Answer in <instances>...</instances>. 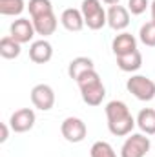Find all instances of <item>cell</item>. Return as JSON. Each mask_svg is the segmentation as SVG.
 Returning <instances> with one entry per match:
<instances>
[{"label":"cell","mask_w":155,"mask_h":157,"mask_svg":"<svg viewBox=\"0 0 155 157\" xmlns=\"http://www.w3.org/2000/svg\"><path fill=\"white\" fill-rule=\"evenodd\" d=\"M108 119V130L115 137H126L133 132L137 121L133 119L130 108L122 101H110L104 108Z\"/></svg>","instance_id":"cell-1"},{"label":"cell","mask_w":155,"mask_h":157,"mask_svg":"<svg viewBox=\"0 0 155 157\" xmlns=\"http://www.w3.org/2000/svg\"><path fill=\"white\" fill-rule=\"evenodd\" d=\"M80 97L88 106H100L104 97H106V86L102 84V78L97 73V70L86 71L77 80Z\"/></svg>","instance_id":"cell-2"},{"label":"cell","mask_w":155,"mask_h":157,"mask_svg":"<svg viewBox=\"0 0 155 157\" xmlns=\"http://www.w3.org/2000/svg\"><path fill=\"white\" fill-rule=\"evenodd\" d=\"M80 11H82L86 26L93 31L102 29L108 24V11H104L102 0H82Z\"/></svg>","instance_id":"cell-3"},{"label":"cell","mask_w":155,"mask_h":157,"mask_svg":"<svg viewBox=\"0 0 155 157\" xmlns=\"http://www.w3.org/2000/svg\"><path fill=\"white\" fill-rule=\"evenodd\" d=\"M126 90L142 102L155 99V82L146 75H131L126 80Z\"/></svg>","instance_id":"cell-4"},{"label":"cell","mask_w":155,"mask_h":157,"mask_svg":"<svg viewBox=\"0 0 155 157\" xmlns=\"http://www.w3.org/2000/svg\"><path fill=\"white\" fill-rule=\"evenodd\" d=\"M150 148L152 141L150 137H146V133H130L122 143L120 157H146Z\"/></svg>","instance_id":"cell-5"},{"label":"cell","mask_w":155,"mask_h":157,"mask_svg":"<svg viewBox=\"0 0 155 157\" xmlns=\"http://www.w3.org/2000/svg\"><path fill=\"white\" fill-rule=\"evenodd\" d=\"M60 133L68 143H82L88 135V126L82 119L78 117H66L60 124Z\"/></svg>","instance_id":"cell-6"},{"label":"cell","mask_w":155,"mask_h":157,"mask_svg":"<svg viewBox=\"0 0 155 157\" xmlns=\"http://www.w3.org/2000/svg\"><path fill=\"white\" fill-rule=\"evenodd\" d=\"M31 102L40 112H49L55 106V91L49 84H37L31 90Z\"/></svg>","instance_id":"cell-7"},{"label":"cell","mask_w":155,"mask_h":157,"mask_svg":"<svg viewBox=\"0 0 155 157\" xmlns=\"http://www.w3.org/2000/svg\"><path fill=\"white\" fill-rule=\"evenodd\" d=\"M35 121H37V115L31 108H20L11 113L9 126L15 133H26L35 126Z\"/></svg>","instance_id":"cell-8"},{"label":"cell","mask_w":155,"mask_h":157,"mask_svg":"<svg viewBox=\"0 0 155 157\" xmlns=\"http://www.w3.org/2000/svg\"><path fill=\"white\" fill-rule=\"evenodd\" d=\"M9 35L20 44H28V42L33 40L37 31H35V26L29 18H17L9 26Z\"/></svg>","instance_id":"cell-9"},{"label":"cell","mask_w":155,"mask_h":157,"mask_svg":"<svg viewBox=\"0 0 155 157\" xmlns=\"http://www.w3.org/2000/svg\"><path fill=\"white\" fill-rule=\"evenodd\" d=\"M108 26L115 31H124L130 26V11L124 6H110L108 9Z\"/></svg>","instance_id":"cell-10"},{"label":"cell","mask_w":155,"mask_h":157,"mask_svg":"<svg viewBox=\"0 0 155 157\" xmlns=\"http://www.w3.org/2000/svg\"><path fill=\"white\" fill-rule=\"evenodd\" d=\"M51 57H53V46H51L49 40L40 39V40L31 42V46H29V59L35 64H46V62L51 60Z\"/></svg>","instance_id":"cell-11"},{"label":"cell","mask_w":155,"mask_h":157,"mask_svg":"<svg viewBox=\"0 0 155 157\" xmlns=\"http://www.w3.org/2000/svg\"><path fill=\"white\" fill-rule=\"evenodd\" d=\"M31 22H33V26H35L37 35L44 37V39L49 37V35H53L55 29H57V26H59V20H57L55 11L46 13V15H40V17H35V18H31Z\"/></svg>","instance_id":"cell-12"},{"label":"cell","mask_w":155,"mask_h":157,"mask_svg":"<svg viewBox=\"0 0 155 157\" xmlns=\"http://www.w3.org/2000/svg\"><path fill=\"white\" fill-rule=\"evenodd\" d=\"M112 49H113L115 57L128 55V53H131V51L137 49V39L131 33H128V31H120L113 39V42H112Z\"/></svg>","instance_id":"cell-13"},{"label":"cell","mask_w":155,"mask_h":157,"mask_svg":"<svg viewBox=\"0 0 155 157\" xmlns=\"http://www.w3.org/2000/svg\"><path fill=\"white\" fill-rule=\"evenodd\" d=\"M60 24L64 26V29L68 31H80L86 22H84V17H82V11L75 9V7H68L62 11L60 15Z\"/></svg>","instance_id":"cell-14"},{"label":"cell","mask_w":155,"mask_h":157,"mask_svg":"<svg viewBox=\"0 0 155 157\" xmlns=\"http://www.w3.org/2000/svg\"><path fill=\"white\" fill-rule=\"evenodd\" d=\"M117 66H119V70H122V71H126V73H135V71H139L141 66H142V55H141V51L135 49V51H131V53H128V55L117 57Z\"/></svg>","instance_id":"cell-15"},{"label":"cell","mask_w":155,"mask_h":157,"mask_svg":"<svg viewBox=\"0 0 155 157\" xmlns=\"http://www.w3.org/2000/svg\"><path fill=\"white\" fill-rule=\"evenodd\" d=\"M89 70H95V64L89 57H75L68 66V75H70V78H73L77 82L78 78Z\"/></svg>","instance_id":"cell-16"},{"label":"cell","mask_w":155,"mask_h":157,"mask_svg":"<svg viewBox=\"0 0 155 157\" xmlns=\"http://www.w3.org/2000/svg\"><path fill=\"white\" fill-rule=\"evenodd\" d=\"M137 126L141 128L142 133L153 135L155 133V110L153 108H142L137 115Z\"/></svg>","instance_id":"cell-17"},{"label":"cell","mask_w":155,"mask_h":157,"mask_svg":"<svg viewBox=\"0 0 155 157\" xmlns=\"http://www.w3.org/2000/svg\"><path fill=\"white\" fill-rule=\"evenodd\" d=\"M20 53H22V44L20 42H17L11 35L2 37V40H0V55L4 59L11 60V59H17Z\"/></svg>","instance_id":"cell-18"},{"label":"cell","mask_w":155,"mask_h":157,"mask_svg":"<svg viewBox=\"0 0 155 157\" xmlns=\"http://www.w3.org/2000/svg\"><path fill=\"white\" fill-rule=\"evenodd\" d=\"M26 9L24 0H0V13L4 17H18Z\"/></svg>","instance_id":"cell-19"},{"label":"cell","mask_w":155,"mask_h":157,"mask_svg":"<svg viewBox=\"0 0 155 157\" xmlns=\"http://www.w3.org/2000/svg\"><path fill=\"white\" fill-rule=\"evenodd\" d=\"M89 157H117V152L113 146L106 141H97L89 148Z\"/></svg>","instance_id":"cell-20"},{"label":"cell","mask_w":155,"mask_h":157,"mask_svg":"<svg viewBox=\"0 0 155 157\" xmlns=\"http://www.w3.org/2000/svg\"><path fill=\"white\" fill-rule=\"evenodd\" d=\"M28 9H29L31 18H35V17H40V15L51 13L53 11V4H51V0H29Z\"/></svg>","instance_id":"cell-21"},{"label":"cell","mask_w":155,"mask_h":157,"mask_svg":"<svg viewBox=\"0 0 155 157\" xmlns=\"http://www.w3.org/2000/svg\"><path fill=\"white\" fill-rule=\"evenodd\" d=\"M139 39L141 42L144 44V46H148V48H155V22H146V24H142L141 26V29H139Z\"/></svg>","instance_id":"cell-22"},{"label":"cell","mask_w":155,"mask_h":157,"mask_svg":"<svg viewBox=\"0 0 155 157\" xmlns=\"http://www.w3.org/2000/svg\"><path fill=\"white\" fill-rule=\"evenodd\" d=\"M150 2L148 0H128V11L131 15H142L148 9Z\"/></svg>","instance_id":"cell-23"},{"label":"cell","mask_w":155,"mask_h":157,"mask_svg":"<svg viewBox=\"0 0 155 157\" xmlns=\"http://www.w3.org/2000/svg\"><path fill=\"white\" fill-rule=\"evenodd\" d=\"M9 128H11V126H7L6 122H2V124H0V130H2L0 143H6V141H7V137H9Z\"/></svg>","instance_id":"cell-24"},{"label":"cell","mask_w":155,"mask_h":157,"mask_svg":"<svg viewBox=\"0 0 155 157\" xmlns=\"http://www.w3.org/2000/svg\"><path fill=\"white\" fill-rule=\"evenodd\" d=\"M150 9H152V22H155V0L150 4Z\"/></svg>","instance_id":"cell-25"},{"label":"cell","mask_w":155,"mask_h":157,"mask_svg":"<svg viewBox=\"0 0 155 157\" xmlns=\"http://www.w3.org/2000/svg\"><path fill=\"white\" fill-rule=\"evenodd\" d=\"M102 2H104V4H108V6H117L120 0H102Z\"/></svg>","instance_id":"cell-26"}]
</instances>
